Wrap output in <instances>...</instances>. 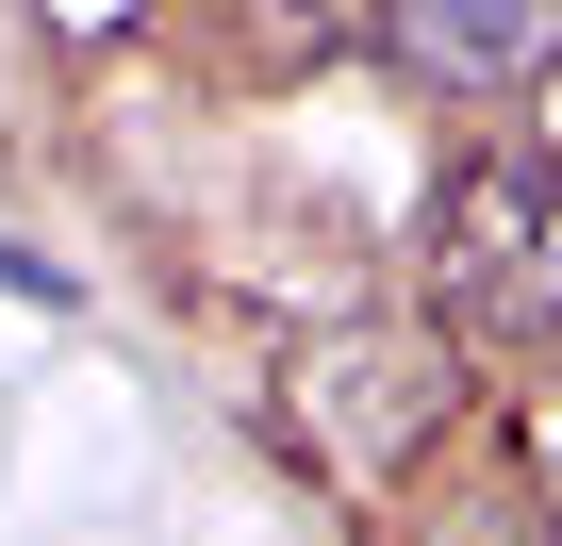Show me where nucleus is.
Returning a JSON list of instances; mask_svg holds the SVG:
<instances>
[{"mask_svg":"<svg viewBox=\"0 0 562 546\" xmlns=\"http://www.w3.org/2000/svg\"><path fill=\"white\" fill-rule=\"evenodd\" d=\"M381 51H397L414 83L496 100V83H546V67H562V0H381Z\"/></svg>","mask_w":562,"mask_h":546,"instance_id":"7ed1b4c3","label":"nucleus"},{"mask_svg":"<svg viewBox=\"0 0 562 546\" xmlns=\"http://www.w3.org/2000/svg\"><path fill=\"white\" fill-rule=\"evenodd\" d=\"M430 315L463 348H562V166L546 149H463L430 182Z\"/></svg>","mask_w":562,"mask_h":546,"instance_id":"f257e3e1","label":"nucleus"},{"mask_svg":"<svg viewBox=\"0 0 562 546\" xmlns=\"http://www.w3.org/2000/svg\"><path fill=\"white\" fill-rule=\"evenodd\" d=\"M529 480H546V513H562V431H546V447H529Z\"/></svg>","mask_w":562,"mask_h":546,"instance_id":"39448f33","label":"nucleus"},{"mask_svg":"<svg viewBox=\"0 0 562 546\" xmlns=\"http://www.w3.org/2000/svg\"><path fill=\"white\" fill-rule=\"evenodd\" d=\"M414 546H562V513H546V480H447Z\"/></svg>","mask_w":562,"mask_h":546,"instance_id":"20e7f679","label":"nucleus"},{"mask_svg":"<svg viewBox=\"0 0 562 546\" xmlns=\"http://www.w3.org/2000/svg\"><path fill=\"white\" fill-rule=\"evenodd\" d=\"M299 414H315V447L348 480H414L447 447V414H463V365H447V332H331L299 365Z\"/></svg>","mask_w":562,"mask_h":546,"instance_id":"f03ea898","label":"nucleus"}]
</instances>
